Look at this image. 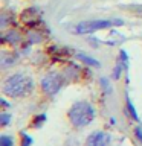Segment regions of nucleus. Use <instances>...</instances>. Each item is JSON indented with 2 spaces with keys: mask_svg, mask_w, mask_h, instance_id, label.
Returning a JSON list of instances; mask_svg holds the SVG:
<instances>
[{
  "mask_svg": "<svg viewBox=\"0 0 142 146\" xmlns=\"http://www.w3.org/2000/svg\"><path fill=\"white\" fill-rule=\"evenodd\" d=\"M2 107H3V108H6V107H8V104H6V102H5V100H3V99H2Z\"/></svg>",
  "mask_w": 142,
  "mask_h": 146,
  "instance_id": "obj_17",
  "label": "nucleus"
},
{
  "mask_svg": "<svg viewBox=\"0 0 142 146\" xmlns=\"http://www.w3.org/2000/svg\"><path fill=\"white\" fill-rule=\"evenodd\" d=\"M110 141H112L110 134L102 131H95L87 137L86 146H110Z\"/></svg>",
  "mask_w": 142,
  "mask_h": 146,
  "instance_id": "obj_5",
  "label": "nucleus"
},
{
  "mask_svg": "<svg viewBox=\"0 0 142 146\" xmlns=\"http://www.w3.org/2000/svg\"><path fill=\"white\" fill-rule=\"evenodd\" d=\"M44 122H46V114H40V116L34 117V123H32V128H40Z\"/></svg>",
  "mask_w": 142,
  "mask_h": 146,
  "instance_id": "obj_11",
  "label": "nucleus"
},
{
  "mask_svg": "<svg viewBox=\"0 0 142 146\" xmlns=\"http://www.w3.org/2000/svg\"><path fill=\"white\" fill-rule=\"evenodd\" d=\"M32 143V139L25 132H21V146H29Z\"/></svg>",
  "mask_w": 142,
  "mask_h": 146,
  "instance_id": "obj_14",
  "label": "nucleus"
},
{
  "mask_svg": "<svg viewBox=\"0 0 142 146\" xmlns=\"http://www.w3.org/2000/svg\"><path fill=\"white\" fill-rule=\"evenodd\" d=\"M0 146H14V139L11 135H2L0 137Z\"/></svg>",
  "mask_w": 142,
  "mask_h": 146,
  "instance_id": "obj_12",
  "label": "nucleus"
},
{
  "mask_svg": "<svg viewBox=\"0 0 142 146\" xmlns=\"http://www.w3.org/2000/svg\"><path fill=\"white\" fill-rule=\"evenodd\" d=\"M125 104H127V111L128 114H130V117L131 119H135L136 122H139V117H137V113H136V108H135V105L131 104V99L127 96V100H125Z\"/></svg>",
  "mask_w": 142,
  "mask_h": 146,
  "instance_id": "obj_10",
  "label": "nucleus"
},
{
  "mask_svg": "<svg viewBox=\"0 0 142 146\" xmlns=\"http://www.w3.org/2000/svg\"><path fill=\"white\" fill-rule=\"evenodd\" d=\"M61 85H63V78L58 73H49V75H46L41 79V88L49 96L57 94L60 88H61Z\"/></svg>",
  "mask_w": 142,
  "mask_h": 146,
  "instance_id": "obj_4",
  "label": "nucleus"
},
{
  "mask_svg": "<svg viewBox=\"0 0 142 146\" xmlns=\"http://www.w3.org/2000/svg\"><path fill=\"white\" fill-rule=\"evenodd\" d=\"M67 53H69V52H67L66 49H60V47H49V55H50V56H52L54 59H57V61H58V59H63V58L66 56Z\"/></svg>",
  "mask_w": 142,
  "mask_h": 146,
  "instance_id": "obj_8",
  "label": "nucleus"
},
{
  "mask_svg": "<svg viewBox=\"0 0 142 146\" xmlns=\"http://www.w3.org/2000/svg\"><path fill=\"white\" fill-rule=\"evenodd\" d=\"M101 84H102V87L105 88V91H107V93H109V91H112V88L109 87V81H107V78H102V79H101Z\"/></svg>",
  "mask_w": 142,
  "mask_h": 146,
  "instance_id": "obj_15",
  "label": "nucleus"
},
{
  "mask_svg": "<svg viewBox=\"0 0 142 146\" xmlns=\"http://www.w3.org/2000/svg\"><path fill=\"white\" fill-rule=\"evenodd\" d=\"M20 40H21V36L17 31H9L2 36V43H8V44H17Z\"/></svg>",
  "mask_w": 142,
  "mask_h": 146,
  "instance_id": "obj_7",
  "label": "nucleus"
},
{
  "mask_svg": "<svg viewBox=\"0 0 142 146\" xmlns=\"http://www.w3.org/2000/svg\"><path fill=\"white\" fill-rule=\"evenodd\" d=\"M95 119V108L92 107V104L86 102V100H80L72 105V108L69 110V120L73 126L82 128L87 126L92 120Z\"/></svg>",
  "mask_w": 142,
  "mask_h": 146,
  "instance_id": "obj_2",
  "label": "nucleus"
},
{
  "mask_svg": "<svg viewBox=\"0 0 142 146\" xmlns=\"http://www.w3.org/2000/svg\"><path fill=\"white\" fill-rule=\"evenodd\" d=\"M76 56H78V59H81L84 64H87V66H93V67H99L101 64H99V61H96L95 58H92V56H89V55H84V53H76Z\"/></svg>",
  "mask_w": 142,
  "mask_h": 146,
  "instance_id": "obj_9",
  "label": "nucleus"
},
{
  "mask_svg": "<svg viewBox=\"0 0 142 146\" xmlns=\"http://www.w3.org/2000/svg\"><path fill=\"white\" fill-rule=\"evenodd\" d=\"M124 25L122 20H89V21H81L73 27V32L80 35H86V34H92V32L101 31V29H107L112 26H121Z\"/></svg>",
  "mask_w": 142,
  "mask_h": 146,
  "instance_id": "obj_3",
  "label": "nucleus"
},
{
  "mask_svg": "<svg viewBox=\"0 0 142 146\" xmlns=\"http://www.w3.org/2000/svg\"><path fill=\"white\" fill-rule=\"evenodd\" d=\"M34 88V82L29 76L15 73V75L8 76L3 82V93L9 98H21V96L29 94Z\"/></svg>",
  "mask_w": 142,
  "mask_h": 146,
  "instance_id": "obj_1",
  "label": "nucleus"
},
{
  "mask_svg": "<svg viewBox=\"0 0 142 146\" xmlns=\"http://www.w3.org/2000/svg\"><path fill=\"white\" fill-rule=\"evenodd\" d=\"M11 119H12L11 114H8V113H2V114H0V125H2V126H6L8 123L11 122Z\"/></svg>",
  "mask_w": 142,
  "mask_h": 146,
  "instance_id": "obj_13",
  "label": "nucleus"
},
{
  "mask_svg": "<svg viewBox=\"0 0 142 146\" xmlns=\"http://www.w3.org/2000/svg\"><path fill=\"white\" fill-rule=\"evenodd\" d=\"M135 135L142 141V129H141V128H135Z\"/></svg>",
  "mask_w": 142,
  "mask_h": 146,
  "instance_id": "obj_16",
  "label": "nucleus"
},
{
  "mask_svg": "<svg viewBox=\"0 0 142 146\" xmlns=\"http://www.w3.org/2000/svg\"><path fill=\"white\" fill-rule=\"evenodd\" d=\"M21 21L29 27H35L40 23V11L37 8H27L21 12Z\"/></svg>",
  "mask_w": 142,
  "mask_h": 146,
  "instance_id": "obj_6",
  "label": "nucleus"
}]
</instances>
